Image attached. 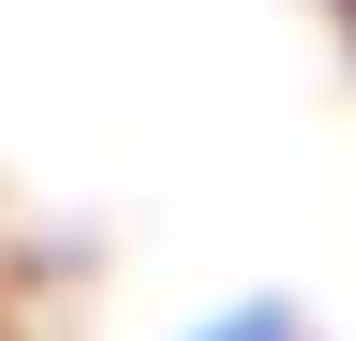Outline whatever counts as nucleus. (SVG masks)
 <instances>
[{
	"instance_id": "1",
	"label": "nucleus",
	"mask_w": 356,
	"mask_h": 341,
	"mask_svg": "<svg viewBox=\"0 0 356 341\" xmlns=\"http://www.w3.org/2000/svg\"><path fill=\"white\" fill-rule=\"evenodd\" d=\"M193 341H297V297H238V312H208Z\"/></svg>"
}]
</instances>
